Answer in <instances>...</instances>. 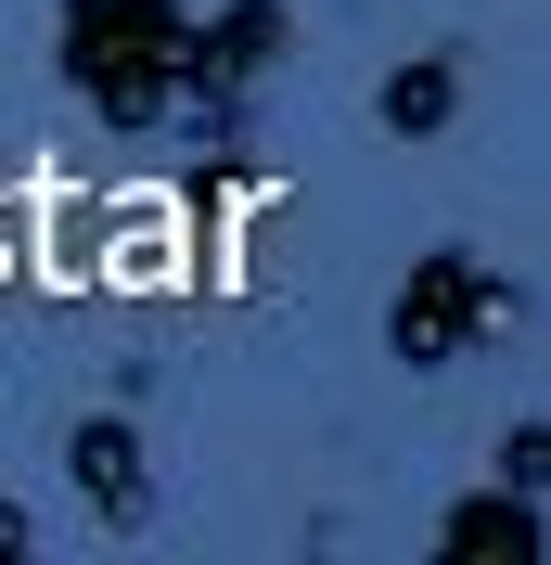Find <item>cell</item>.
Here are the masks:
<instances>
[{
	"mask_svg": "<svg viewBox=\"0 0 551 565\" xmlns=\"http://www.w3.org/2000/svg\"><path fill=\"white\" fill-rule=\"evenodd\" d=\"M487 309H500V282H487L462 245H449V257H423V270H411V296H398V360H411V373L462 360V348L487 334Z\"/></svg>",
	"mask_w": 551,
	"mask_h": 565,
	"instance_id": "2",
	"label": "cell"
},
{
	"mask_svg": "<svg viewBox=\"0 0 551 565\" xmlns=\"http://www.w3.org/2000/svg\"><path fill=\"white\" fill-rule=\"evenodd\" d=\"M65 462H77V489H90V514H104V527H154V462H141V437H129L116 412L77 424Z\"/></svg>",
	"mask_w": 551,
	"mask_h": 565,
	"instance_id": "3",
	"label": "cell"
},
{
	"mask_svg": "<svg viewBox=\"0 0 551 565\" xmlns=\"http://www.w3.org/2000/svg\"><path fill=\"white\" fill-rule=\"evenodd\" d=\"M449 553H539V527H526V501H462Z\"/></svg>",
	"mask_w": 551,
	"mask_h": 565,
	"instance_id": "5",
	"label": "cell"
},
{
	"mask_svg": "<svg viewBox=\"0 0 551 565\" xmlns=\"http://www.w3.org/2000/svg\"><path fill=\"white\" fill-rule=\"evenodd\" d=\"M372 116H385L398 141H436L449 116H462V65H398V77L372 90Z\"/></svg>",
	"mask_w": 551,
	"mask_h": 565,
	"instance_id": "4",
	"label": "cell"
},
{
	"mask_svg": "<svg viewBox=\"0 0 551 565\" xmlns=\"http://www.w3.org/2000/svg\"><path fill=\"white\" fill-rule=\"evenodd\" d=\"M180 39H193L180 0H65V77L116 116V129H154V116H168Z\"/></svg>",
	"mask_w": 551,
	"mask_h": 565,
	"instance_id": "1",
	"label": "cell"
}]
</instances>
